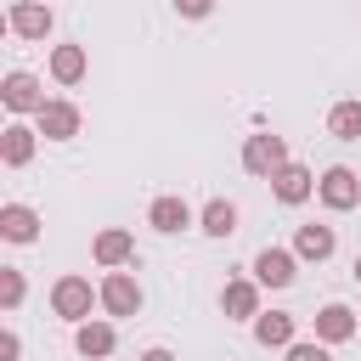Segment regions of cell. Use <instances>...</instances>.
Wrapping results in <instances>:
<instances>
[{
	"instance_id": "cell-1",
	"label": "cell",
	"mask_w": 361,
	"mask_h": 361,
	"mask_svg": "<svg viewBox=\"0 0 361 361\" xmlns=\"http://www.w3.org/2000/svg\"><path fill=\"white\" fill-rule=\"evenodd\" d=\"M102 305V288H90V276H79V271H68V276H56L51 282V310L62 316V322H90V310Z\"/></svg>"
},
{
	"instance_id": "cell-2",
	"label": "cell",
	"mask_w": 361,
	"mask_h": 361,
	"mask_svg": "<svg viewBox=\"0 0 361 361\" xmlns=\"http://www.w3.org/2000/svg\"><path fill=\"white\" fill-rule=\"evenodd\" d=\"M316 197H322V209H333V214L361 209V175H355L350 164H333V169L316 175Z\"/></svg>"
},
{
	"instance_id": "cell-3",
	"label": "cell",
	"mask_w": 361,
	"mask_h": 361,
	"mask_svg": "<svg viewBox=\"0 0 361 361\" xmlns=\"http://www.w3.org/2000/svg\"><path fill=\"white\" fill-rule=\"evenodd\" d=\"M0 102H6V113H11V118H23V113L34 118V113H39L51 96H45V85H39L28 68H11V73L0 79Z\"/></svg>"
},
{
	"instance_id": "cell-4",
	"label": "cell",
	"mask_w": 361,
	"mask_h": 361,
	"mask_svg": "<svg viewBox=\"0 0 361 361\" xmlns=\"http://www.w3.org/2000/svg\"><path fill=\"white\" fill-rule=\"evenodd\" d=\"M237 158H243V169H248V175H265V180H271V175L288 164V141H282V135H271V130H254V135L243 141V152H237Z\"/></svg>"
},
{
	"instance_id": "cell-5",
	"label": "cell",
	"mask_w": 361,
	"mask_h": 361,
	"mask_svg": "<svg viewBox=\"0 0 361 361\" xmlns=\"http://www.w3.org/2000/svg\"><path fill=\"white\" fill-rule=\"evenodd\" d=\"M147 226H152V231H164V237H180V231H192V226H197V209H192L180 192H164V197H152V203H147Z\"/></svg>"
},
{
	"instance_id": "cell-6",
	"label": "cell",
	"mask_w": 361,
	"mask_h": 361,
	"mask_svg": "<svg viewBox=\"0 0 361 361\" xmlns=\"http://www.w3.org/2000/svg\"><path fill=\"white\" fill-rule=\"evenodd\" d=\"M254 282L259 288H293V276H299V254L293 248H276V243H265L259 254H254Z\"/></svg>"
},
{
	"instance_id": "cell-7",
	"label": "cell",
	"mask_w": 361,
	"mask_h": 361,
	"mask_svg": "<svg viewBox=\"0 0 361 361\" xmlns=\"http://www.w3.org/2000/svg\"><path fill=\"white\" fill-rule=\"evenodd\" d=\"M79 124H85V113H79L68 96H51V102L34 113V130H39L45 141H73V135H79Z\"/></svg>"
},
{
	"instance_id": "cell-8",
	"label": "cell",
	"mask_w": 361,
	"mask_h": 361,
	"mask_svg": "<svg viewBox=\"0 0 361 361\" xmlns=\"http://www.w3.org/2000/svg\"><path fill=\"white\" fill-rule=\"evenodd\" d=\"M6 28H11L17 39H51L56 17H51V6H45V0H11V11H6Z\"/></svg>"
},
{
	"instance_id": "cell-9",
	"label": "cell",
	"mask_w": 361,
	"mask_h": 361,
	"mask_svg": "<svg viewBox=\"0 0 361 361\" xmlns=\"http://www.w3.org/2000/svg\"><path fill=\"white\" fill-rule=\"evenodd\" d=\"M90 259H96L102 271H130V265H135V237H130L124 226H107V231H96Z\"/></svg>"
},
{
	"instance_id": "cell-10",
	"label": "cell",
	"mask_w": 361,
	"mask_h": 361,
	"mask_svg": "<svg viewBox=\"0 0 361 361\" xmlns=\"http://www.w3.org/2000/svg\"><path fill=\"white\" fill-rule=\"evenodd\" d=\"M96 288H102V310H107V316H135V310H141V282H135V271H107Z\"/></svg>"
},
{
	"instance_id": "cell-11",
	"label": "cell",
	"mask_w": 361,
	"mask_h": 361,
	"mask_svg": "<svg viewBox=\"0 0 361 361\" xmlns=\"http://www.w3.org/2000/svg\"><path fill=\"white\" fill-rule=\"evenodd\" d=\"M310 327H316V338L333 350V344H350V338L361 333V316H355L350 305H322V310L310 316Z\"/></svg>"
},
{
	"instance_id": "cell-12",
	"label": "cell",
	"mask_w": 361,
	"mask_h": 361,
	"mask_svg": "<svg viewBox=\"0 0 361 361\" xmlns=\"http://www.w3.org/2000/svg\"><path fill=\"white\" fill-rule=\"evenodd\" d=\"M271 192H276V203H288V209H299V203H310L316 197V175L305 169V164H282L276 175H271Z\"/></svg>"
},
{
	"instance_id": "cell-13",
	"label": "cell",
	"mask_w": 361,
	"mask_h": 361,
	"mask_svg": "<svg viewBox=\"0 0 361 361\" xmlns=\"http://www.w3.org/2000/svg\"><path fill=\"white\" fill-rule=\"evenodd\" d=\"M220 310H226V322H254L265 305H259V282L254 276H231L226 288H220Z\"/></svg>"
},
{
	"instance_id": "cell-14",
	"label": "cell",
	"mask_w": 361,
	"mask_h": 361,
	"mask_svg": "<svg viewBox=\"0 0 361 361\" xmlns=\"http://www.w3.org/2000/svg\"><path fill=\"white\" fill-rule=\"evenodd\" d=\"M248 327H254V344H265V350H288L299 338V316H288V310H259Z\"/></svg>"
},
{
	"instance_id": "cell-15",
	"label": "cell",
	"mask_w": 361,
	"mask_h": 361,
	"mask_svg": "<svg viewBox=\"0 0 361 361\" xmlns=\"http://www.w3.org/2000/svg\"><path fill=\"white\" fill-rule=\"evenodd\" d=\"M73 350H79L85 361H107V355L118 350V327L90 316V322H79V327H73Z\"/></svg>"
},
{
	"instance_id": "cell-16",
	"label": "cell",
	"mask_w": 361,
	"mask_h": 361,
	"mask_svg": "<svg viewBox=\"0 0 361 361\" xmlns=\"http://www.w3.org/2000/svg\"><path fill=\"white\" fill-rule=\"evenodd\" d=\"M34 147H39V130H34V124L11 118V124L0 130V164H6V169H23V164L34 158Z\"/></svg>"
},
{
	"instance_id": "cell-17",
	"label": "cell",
	"mask_w": 361,
	"mask_h": 361,
	"mask_svg": "<svg viewBox=\"0 0 361 361\" xmlns=\"http://www.w3.org/2000/svg\"><path fill=\"white\" fill-rule=\"evenodd\" d=\"M333 248H338V231L333 226H299L293 231V254H299V265H322V259H333Z\"/></svg>"
},
{
	"instance_id": "cell-18",
	"label": "cell",
	"mask_w": 361,
	"mask_h": 361,
	"mask_svg": "<svg viewBox=\"0 0 361 361\" xmlns=\"http://www.w3.org/2000/svg\"><path fill=\"white\" fill-rule=\"evenodd\" d=\"M0 237L6 243H34L39 237V209H28V203H0Z\"/></svg>"
},
{
	"instance_id": "cell-19",
	"label": "cell",
	"mask_w": 361,
	"mask_h": 361,
	"mask_svg": "<svg viewBox=\"0 0 361 361\" xmlns=\"http://www.w3.org/2000/svg\"><path fill=\"white\" fill-rule=\"evenodd\" d=\"M85 73H90L85 45H51V79H56V85H79Z\"/></svg>"
},
{
	"instance_id": "cell-20",
	"label": "cell",
	"mask_w": 361,
	"mask_h": 361,
	"mask_svg": "<svg viewBox=\"0 0 361 361\" xmlns=\"http://www.w3.org/2000/svg\"><path fill=\"white\" fill-rule=\"evenodd\" d=\"M197 231H203V237H231V231H237V203H231V197H209V203L197 209Z\"/></svg>"
},
{
	"instance_id": "cell-21",
	"label": "cell",
	"mask_w": 361,
	"mask_h": 361,
	"mask_svg": "<svg viewBox=\"0 0 361 361\" xmlns=\"http://www.w3.org/2000/svg\"><path fill=\"white\" fill-rule=\"evenodd\" d=\"M327 135L333 141H361V96H344L327 107Z\"/></svg>"
},
{
	"instance_id": "cell-22",
	"label": "cell",
	"mask_w": 361,
	"mask_h": 361,
	"mask_svg": "<svg viewBox=\"0 0 361 361\" xmlns=\"http://www.w3.org/2000/svg\"><path fill=\"white\" fill-rule=\"evenodd\" d=\"M28 299V282H23V271L17 265H0V310H17Z\"/></svg>"
},
{
	"instance_id": "cell-23",
	"label": "cell",
	"mask_w": 361,
	"mask_h": 361,
	"mask_svg": "<svg viewBox=\"0 0 361 361\" xmlns=\"http://www.w3.org/2000/svg\"><path fill=\"white\" fill-rule=\"evenodd\" d=\"M288 361H333V350L322 338H293L288 344Z\"/></svg>"
},
{
	"instance_id": "cell-24",
	"label": "cell",
	"mask_w": 361,
	"mask_h": 361,
	"mask_svg": "<svg viewBox=\"0 0 361 361\" xmlns=\"http://www.w3.org/2000/svg\"><path fill=\"white\" fill-rule=\"evenodd\" d=\"M175 11H180V17H192V23H203V17L214 11V0H175Z\"/></svg>"
},
{
	"instance_id": "cell-25",
	"label": "cell",
	"mask_w": 361,
	"mask_h": 361,
	"mask_svg": "<svg viewBox=\"0 0 361 361\" xmlns=\"http://www.w3.org/2000/svg\"><path fill=\"white\" fill-rule=\"evenodd\" d=\"M17 355H23V338L11 327H0V361H17Z\"/></svg>"
},
{
	"instance_id": "cell-26",
	"label": "cell",
	"mask_w": 361,
	"mask_h": 361,
	"mask_svg": "<svg viewBox=\"0 0 361 361\" xmlns=\"http://www.w3.org/2000/svg\"><path fill=\"white\" fill-rule=\"evenodd\" d=\"M135 361H175V355H169V350H164V344H152V350H141V355H135Z\"/></svg>"
},
{
	"instance_id": "cell-27",
	"label": "cell",
	"mask_w": 361,
	"mask_h": 361,
	"mask_svg": "<svg viewBox=\"0 0 361 361\" xmlns=\"http://www.w3.org/2000/svg\"><path fill=\"white\" fill-rule=\"evenodd\" d=\"M355 282H361V254H355Z\"/></svg>"
},
{
	"instance_id": "cell-28",
	"label": "cell",
	"mask_w": 361,
	"mask_h": 361,
	"mask_svg": "<svg viewBox=\"0 0 361 361\" xmlns=\"http://www.w3.org/2000/svg\"><path fill=\"white\" fill-rule=\"evenodd\" d=\"M355 316H361V310H355Z\"/></svg>"
},
{
	"instance_id": "cell-29",
	"label": "cell",
	"mask_w": 361,
	"mask_h": 361,
	"mask_svg": "<svg viewBox=\"0 0 361 361\" xmlns=\"http://www.w3.org/2000/svg\"><path fill=\"white\" fill-rule=\"evenodd\" d=\"M45 6H51V0H45Z\"/></svg>"
}]
</instances>
